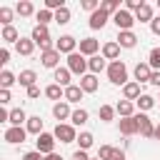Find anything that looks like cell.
<instances>
[{
	"label": "cell",
	"instance_id": "1",
	"mask_svg": "<svg viewBox=\"0 0 160 160\" xmlns=\"http://www.w3.org/2000/svg\"><path fill=\"white\" fill-rule=\"evenodd\" d=\"M108 80H110L112 85H128V82H130V80H128V65H125L122 60L108 62Z\"/></svg>",
	"mask_w": 160,
	"mask_h": 160
},
{
	"label": "cell",
	"instance_id": "2",
	"mask_svg": "<svg viewBox=\"0 0 160 160\" xmlns=\"http://www.w3.org/2000/svg\"><path fill=\"white\" fill-rule=\"evenodd\" d=\"M72 75H88V60H85V55H80V52H72V55H68V65H65Z\"/></svg>",
	"mask_w": 160,
	"mask_h": 160
},
{
	"label": "cell",
	"instance_id": "3",
	"mask_svg": "<svg viewBox=\"0 0 160 160\" xmlns=\"http://www.w3.org/2000/svg\"><path fill=\"white\" fill-rule=\"evenodd\" d=\"M52 135H55V140H60V142H75V140H78L75 125H70V122H58L55 130H52Z\"/></svg>",
	"mask_w": 160,
	"mask_h": 160
},
{
	"label": "cell",
	"instance_id": "4",
	"mask_svg": "<svg viewBox=\"0 0 160 160\" xmlns=\"http://www.w3.org/2000/svg\"><path fill=\"white\" fill-rule=\"evenodd\" d=\"M112 22L118 25V32H125V30H132V25H135L138 20H135V15H132L130 10H125V8H122L120 12H115V15H112Z\"/></svg>",
	"mask_w": 160,
	"mask_h": 160
},
{
	"label": "cell",
	"instance_id": "5",
	"mask_svg": "<svg viewBox=\"0 0 160 160\" xmlns=\"http://www.w3.org/2000/svg\"><path fill=\"white\" fill-rule=\"evenodd\" d=\"M78 40L72 38V35H60L58 40H55V50L60 52V55H72V52H78Z\"/></svg>",
	"mask_w": 160,
	"mask_h": 160
},
{
	"label": "cell",
	"instance_id": "6",
	"mask_svg": "<svg viewBox=\"0 0 160 160\" xmlns=\"http://www.w3.org/2000/svg\"><path fill=\"white\" fill-rule=\"evenodd\" d=\"M55 135L52 132H42V135H38V140H35V150L38 152H42V155H50V152H55Z\"/></svg>",
	"mask_w": 160,
	"mask_h": 160
},
{
	"label": "cell",
	"instance_id": "7",
	"mask_svg": "<svg viewBox=\"0 0 160 160\" xmlns=\"http://www.w3.org/2000/svg\"><path fill=\"white\" fill-rule=\"evenodd\" d=\"M135 120H138V128H140L142 138H155V125L145 112H135Z\"/></svg>",
	"mask_w": 160,
	"mask_h": 160
},
{
	"label": "cell",
	"instance_id": "8",
	"mask_svg": "<svg viewBox=\"0 0 160 160\" xmlns=\"http://www.w3.org/2000/svg\"><path fill=\"white\" fill-rule=\"evenodd\" d=\"M98 50H102L100 48V42L95 40V38H82L80 40V55H85V58H92V55H98Z\"/></svg>",
	"mask_w": 160,
	"mask_h": 160
},
{
	"label": "cell",
	"instance_id": "9",
	"mask_svg": "<svg viewBox=\"0 0 160 160\" xmlns=\"http://www.w3.org/2000/svg\"><path fill=\"white\" fill-rule=\"evenodd\" d=\"M70 115H72V110H70V102L60 100V102H55V105H52V118H55L58 122H65V120H70Z\"/></svg>",
	"mask_w": 160,
	"mask_h": 160
},
{
	"label": "cell",
	"instance_id": "10",
	"mask_svg": "<svg viewBox=\"0 0 160 160\" xmlns=\"http://www.w3.org/2000/svg\"><path fill=\"white\" fill-rule=\"evenodd\" d=\"M25 138H28V130L25 128H8L5 130V142H10V145H18V142H25Z\"/></svg>",
	"mask_w": 160,
	"mask_h": 160
},
{
	"label": "cell",
	"instance_id": "11",
	"mask_svg": "<svg viewBox=\"0 0 160 160\" xmlns=\"http://www.w3.org/2000/svg\"><path fill=\"white\" fill-rule=\"evenodd\" d=\"M108 20H112V18H110V15L105 12V10H95V12L90 15V20H88V25H90L92 30H102Z\"/></svg>",
	"mask_w": 160,
	"mask_h": 160
},
{
	"label": "cell",
	"instance_id": "12",
	"mask_svg": "<svg viewBox=\"0 0 160 160\" xmlns=\"http://www.w3.org/2000/svg\"><path fill=\"white\" fill-rule=\"evenodd\" d=\"M100 55L105 58V60H118L120 58V45H118V40H108L105 45H102V50H100Z\"/></svg>",
	"mask_w": 160,
	"mask_h": 160
},
{
	"label": "cell",
	"instance_id": "13",
	"mask_svg": "<svg viewBox=\"0 0 160 160\" xmlns=\"http://www.w3.org/2000/svg\"><path fill=\"white\" fill-rule=\"evenodd\" d=\"M40 60H42V68H50V70H58L60 68V52L58 50L40 52Z\"/></svg>",
	"mask_w": 160,
	"mask_h": 160
},
{
	"label": "cell",
	"instance_id": "14",
	"mask_svg": "<svg viewBox=\"0 0 160 160\" xmlns=\"http://www.w3.org/2000/svg\"><path fill=\"white\" fill-rule=\"evenodd\" d=\"M30 38H32V42H35L38 48H40L42 42L52 40V38H50V30H48L45 25H35V28H32V32H30Z\"/></svg>",
	"mask_w": 160,
	"mask_h": 160
},
{
	"label": "cell",
	"instance_id": "15",
	"mask_svg": "<svg viewBox=\"0 0 160 160\" xmlns=\"http://www.w3.org/2000/svg\"><path fill=\"white\" fill-rule=\"evenodd\" d=\"M140 95H142V92H140V82L130 80L128 85H122V100H130V102H135Z\"/></svg>",
	"mask_w": 160,
	"mask_h": 160
},
{
	"label": "cell",
	"instance_id": "16",
	"mask_svg": "<svg viewBox=\"0 0 160 160\" xmlns=\"http://www.w3.org/2000/svg\"><path fill=\"white\" fill-rule=\"evenodd\" d=\"M135 82H150V75H152V68L148 62H138L135 65Z\"/></svg>",
	"mask_w": 160,
	"mask_h": 160
},
{
	"label": "cell",
	"instance_id": "17",
	"mask_svg": "<svg viewBox=\"0 0 160 160\" xmlns=\"http://www.w3.org/2000/svg\"><path fill=\"white\" fill-rule=\"evenodd\" d=\"M80 88H82V92H98V88H100L98 75H92V72L82 75V78H80Z\"/></svg>",
	"mask_w": 160,
	"mask_h": 160
},
{
	"label": "cell",
	"instance_id": "18",
	"mask_svg": "<svg viewBox=\"0 0 160 160\" xmlns=\"http://www.w3.org/2000/svg\"><path fill=\"white\" fill-rule=\"evenodd\" d=\"M88 70H90L92 75H98V72L108 70V62H105V58H102V55H92V58H88Z\"/></svg>",
	"mask_w": 160,
	"mask_h": 160
},
{
	"label": "cell",
	"instance_id": "19",
	"mask_svg": "<svg viewBox=\"0 0 160 160\" xmlns=\"http://www.w3.org/2000/svg\"><path fill=\"white\" fill-rule=\"evenodd\" d=\"M118 45H120V48H135V45H138V35H135L132 30L118 32Z\"/></svg>",
	"mask_w": 160,
	"mask_h": 160
},
{
	"label": "cell",
	"instance_id": "20",
	"mask_svg": "<svg viewBox=\"0 0 160 160\" xmlns=\"http://www.w3.org/2000/svg\"><path fill=\"white\" fill-rule=\"evenodd\" d=\"M70 78H72V72H70L68 68H58V70L52 72V80H55L60 88H70Z\"/></svg>",
	"mask_w": 160,
	"mask_h": 160
},
{
	"label": "cell",
	"instance_id": "21",
	"mask_svg": "<svg viewBox=\"0 0 160 160\" xmlns=\"http://www.w3.org/2000/svg\"><path fill=\"white\" fill-rule=\"evenodd\" d=\"M25 130H28V135H42V118H40V115H32V118H28V122H25Z\"/></svg>",
	"mask_w": 160,
	"mask_h": 160
},
{
	"label": "cell",
	"instance_id": "22",
	"mask_svg": "<svg viewBox=\"0 0 160 160\" xmlns=\"http://www.w3.org/2000/svg\"><path fill=\"white\" fill-rule=\"evenodd\" d=\"M120 132H122V135H135V132H140L135 115H132V118H122V120H120Z\"/></svg>",
	"mask_w": 160,
	"mask_h": 160
},
{
	"label": "cell",
	"instance_id": "23",
	"mask_svg": "<svg viewBox=\"0 0 160 160\" xmlns=\"http://www.w3.org/2000/svg\"><path fill=\"white\" fill-rule=\"evenodd\" d=\"M15 50L20 52V55H32V50H35V42H32V38H20L18 42H15Z\"/></svg>",
	"mask_w": 160,
	"mask_h": 160
},
{
	"label": "cell",
	"instance_id": "24",
	"mask_svg": "<svg viewBox=\"0 0 160 160\" xmlns=\"http://www.w3.org/2000/svg\"><path fill=\"white\" fill-rule=\"evenodd\" d=\"M35 80H38V72L35 70H20V75H18V82L28 90V88H32L35 85Z\"/></svg>",
	"mask_w": 160,
	"mask_h": 160
},
{
	"label": "cell",
	"instance_id": "25",
	"mask_svg": "<svg viewBox=\"0 0 160 160\" xmlns=\"http://www.w3.org/2000/svg\"><path fill=\"white\" fill-rule=\"evenodd\" d=\"M42 92H45V98H50V100H58V102H60V100H65V88H60L58 82L48 85Z\"/></svg>",
	"mask_w": 160,
	"mask_h": 160
},
{
	"label": "cell",
	"instance_id": "26",
	"mask_svg": "<svg viewBox=\"0 0 160 160\" xmlns=\"http://www.w3.org/2000/svg\"><path fill=\"white\" fill-rule=\"evenodd\" d=\"M135 20H138V22H152V20H155V10H152V8L145 2V5H142L138 12H135Z\"/></svg>",
	"mask_w": 160,
	"mask_h": 160
},
{
	"label": "cell",
	"instance_id": "27",
	"mask_svg": "<svg viewBox=\"0 0 160 160\" xmlns=\"http://www.w3.org/2000/svg\"><path fill=\"white\" fill-rule=\"evenodd\" d=\"M82 88L80 85H70V88H65V102H80L82 100Z\"/></svg>",
	"mask_w": 160,
	"mask_h": 160
},
{
	"label": "cell",
	"instance_id": "28",
	"mask_svg": "<svg viewBox=\"0 0 160 160\" xmlns=\"http://www.w3.org/2000/svg\"><path fill=\"white\" fill-rule=\"evenodd\" d=\"M115 110H118L120 118H132V115H135V102H130V100H120V102L115 105Z\"/></svg>",
	"mask_w": 160,
	"mask_h": 160
},
{
	"label": "cell",
	"instance_id": "29",
	"mask_svg": "<svg viewBox=\"0 0 160 160\" xmlns=\"http://www.w3.org/2000/svg\"><path fill=\"white\" fill-rule=\"evenodd\" d=\"M12 128H22V122H28V115H25V110L22 108H15V110H10V120H8Z\"/></svg>",
	"mask_w": 160,
	"mask_h": 160
},
{
	"label": "cell",
	"instance_id": "30",
	"mask_svg": "<svg viewBox=\"0 0 160 160\" xmlns=\"http://www.w3.org/2000/svg\"><path fill=\"white\" fill-rule=\"evenodd\" d=\"M15 12H18L20 18H30V15H35V5H32L30 0H20V2L15 5Z\"/></svg>",
	"mask_w": 160,
	"mask_h": 160
},
{
	"label": "cell",
	"instance_id": "31",
	"mask_svg": "<svg viewBox=\"0 0 160 160\" xmlns=\"http://www.w3.org/2000/svg\"><path fill=\"white\" fill-rule=\"evenodd\" d=\"M135 105L140 108V112H148V110H152V108H155V98H152V95H148V92H142V95L135 100Z\"/></svg>",
	"mask_w": 160,
	"mask_h": 160
},
{
	"label": "cell",
	"instance_id": "32",
	"mask_svg": "<svg viewBox=\"0 0 160 160\" xmlns=\"http://www.w3.org/2000/svg\"><path fill=\"white\" fill-rule=\"evenodd\" d=\"M88 110L85 108H78V110H72V115H70V125H75V128H80V125H85L88 122Z\"/></svg>",
	"mask_w": 160,
	"mask_h": 160
},
{
	"label": "cell",
	"instance_id": "33",
	"mask_svg": "<svg viewBox=\"0 0 160 160\" xmlns=\"http://www.w3.org/2000/svg\"><path fill=\"white\" fill-rule=\"evenodd\" d=\"M0 38H2L5 42H18V40H20V32H18V28H15V25H8V28H2Z\"/></svg>",
	"mask_w": 160,
	"mask_h": 160
},
{
	"label": "cell",
	"instance_id": "34",
	"mask_svg": "<svg viewBox=\"0 0 160 160\" xmlns=\"http://www.w3.org/2000/svg\"><path fill=\"white\" fill-rule=\"evenodd\" d=\"M100 10H105V12L112 18V15L120 12L122 8H120V0H102V2H100Z\"/></svg>",
	"mask_w": 160,
	"mask_h": 160
},
{
	"label": "cell",
	"instance_id": "35",
	"mask_svg": "<svg viewBox=\"0 0 160 160\" xmlns=\"http://www.w3.org/2000/svg\"><path fill=\"white\" fill-rule=\"evenodd\" d=\"M35 20H38V25H45V28H48V22H50V20H55V12H52V10H48V8H42V10H38V12H35Z\"/></svg>",
	"mask_w": 160,
	"mask_h": 160
},
{
	"label": "cell",
	"instance_id": "36",
	"mask_svg": "<svg viewBox=\"0 0 160 160\" xmlns=\"http://www.w3.org/2000/svg\"><path fill=\"white\" fill-rule=\"evenodd\" d=\"M15 82H18V78H15L10 70H2V72H0V88H2V90H10Z\"/></svg>",
	"mask_w": 160,
	"mask_h": 160
},
{
	"label": "cell",
	"instance_id": "37",
	"mask_svg": "<svg viewBox=\"0 0 160 160\" xmlns=\"http://www.w3.org/2000/svg\"><path fill=\"white\" fill-rule=\"evenodd\" d=\"M75 142L80 145V150H90V148H92V142H95V138H92V132H80Z\"/></svg>",
	"mask_w": 160,
	"mask_h": 160
},
{
	"label": "cell",
	"instance_id": "38",
	"mask_svg": "<svg viewBox=\"0 0 160 160\" xmlns=\"http://www.w3.org/2000/svg\"><path fill=\"white\" fill-rule=\"evenodd\" d=\"M115 112H118V110H115L112 105H100V110H98V115H100L102 122H110V120L115 118Z\"/></svg>",
	"mask_w": 160,
	"mask_h": 160
},
{
	"label": "cell",
	"instance_id": "39",
	"mask_svg": "<svg viewBox=\"0 0 160 160\" xmlns=\"http://www.w3.org/2000/svg\"><path fill=\"white\" fill-rule=\"evenodd\" d=\"M148 65H150L152 70H160V48H152V50L148 52Z\"/></svg>",
	"mask_w": 160,
	"mask_h": 160
},
{
	"label": "cell",
	"instance_id": "40",
	"mask_svg": "<svg viewBox=\"0 0 160 160\" xmlns=\"http://www.w3.org/2000/svg\"><path fill=\"white\" fill-rule=\"evenodd\" d=\"M12 15H15L12 8H0V22H2V28L12 25Z\"/></svg>",
	"mask_w": 160,
	"mask_h": 160
},
{
	"label": "cell",
	"instance_id": "41",
	"mask_svg": "<svg viewBox=\"0 0 160 160\" xmlns=\"http://www.w3.org/2000/svg\"><path fill=\"white\" fill-rule=\"evenodd\" d=\"M55 22H58V25H68V22H70V10H68V5L60 8V10H55Z\"/></svg>",
	"mask_w": 160,
	"mask_h": 160
},
{
	"label": "cell",
	"instance_id": "42",
	"mask_svg": "<svg viewBox=\"0 0 160 160\" xmlns=\"http://www.w3.org/2000/svg\"><path fill=\"white\" fill-rule=\"evenodd\" d=\"M112 155H115V148L112 145H100V150H98V158L100 160H112Z\"/></svg>",
	"mask_w": 160,
	"mask_h": 160
},
{
	"label": "cell",
	"instance_id": "43",
	"mask_svg": "<svg viewBox=\"0 0 160 160\" xmlns=\"http://www.w3.org/2000/svg\"><path fill=\"white\" fill-rule=\"evenodd\" d=\"M142 5H145L142 0H125V10H130V12H138Z\"/></svg>",
	"mask_w": 160,
	"mask_h": 160
},
{
	"label": "cell",
	"instance_id": "44",
	"mask_svg": "<svg viewBox=\"0 0 160 160\" xmlns=\"http://www.w3.org/2000/svg\"><path fill=\"white\" fill-rule=\"evenodd\" d=\"M82 10H88V12L92 15L95 10H100V2H98V0H82Z\"/></svg>",
	"mask_w": 160,
	"mask_h": 160
},
{
	"label": "cell",
	"instance_id": "45",
	"mask_svg": "<svg viewBox=\"0 0 160 160\" xmlns=\"http://www.w3.org/2000/svg\"><path fill=\"white\" fill-rule=\"evenodd\" d=\"M45 8L55 12V10H60V8H65V0H45Z\"/></svg>",
	"mask_w": 160,
	"mask_h": 160
},
{
	"label": "cell",
	"instance_id": "46",
	"mask_svg": "<svg viewBox=\"0 0 160 160\" xmlns=\"http://www.w3.org/2000/svg\"><path fill=\"white\" fill-rule=\"evenodd\" d=\"M22 160H45V155L38 152V150H28V152L22 155Z\"/></svg>",
	"mask_w": 160,
	"mask_h": 160
},
{
	"label": "cell",
	"instance_id": "47",
	"mask_svg": "<svg viewBox=\"0 0 160 160\" xmlns=\"http://www.w3.org/2000/svg\"><path fill=\"white\" fill-rule=\"evenodd\" d=\"M150 30H152V35L160 38V15H155V20L150 22Z\"/></svg>",
	"mask_w": 160,
	"mask_h": 160
},
{
	"label": "cell",
	"instance_id": "48",
	"mask_svg": "<svg viewBox=\"0 0 160 160\" xmlns=\"http://www.w3.org/2000/svg\"><path fill=\"white\" fill-rule=\"evenodd\" d=\"M8 62H10V50L2 48V50H0V65H8Z\"/></svg>",
	"mask_w": 160,
	"mask_h": 160
},
{
	"label": "cell",
	"instance_id": "49",
	"mask_svg": "<svg viewBox=\"0 0 160 160\" xmlns=\"http://www.w3.org/2000/svg\"><path fill=\"white\" fill-rule=\"evenodd\" d=\"M28 98H30V100H35V98H40V88H38V85H32V88H28Z\"/></svg>",
	"mask_w": 160,
	"mask_h": 160
},
{
	"label": "cell",
	"instance_id": "50",
	"mask_svg": "<svg viewBox=\"0 0 160 160\" xmlns=\"http://www.w3.org/2000/svg\"><path fill=\"white\" fill-rule=\"evenodd\" d=\"M10 98H12V95H10V90H0V105H8V102H10Z\"/></svg>",
	"mask_w": 160,
	"mask_h": 160
},
{
	"label": "cell",
	"instance_id": "51",
	"mask_svg": "<svg viewBox=\"0 0 160 160\" xmlns=\"http://www.w3.org/2000/svg\"><path fill=\"white\" fill-rule=\"evenodd\" d=\"M150 85L160 88V70H152V75H150Z\"/></svg>",
	"mask_w": 160,
	"mask_h": 160
},
{
	"label": "cell",
	"instance_id": "52",
	"mask_svg": "<svg viewBox=\"0 0 160 160\" xmlns=\"http://www.w3.org/2000/svg\"><path fill=\"white\" fill-rule=\"evenodd\" d=\"M72 160H90L88 158V150H75L72 152Z\"/></svg>",
	"mask_w": 160,
	"mask_h": 160
},
{
	"label": "cell",
	"instance_id": "53",
	"mask_svg": "<svg viewBox=\"0 0 160 160\" xmlns=\"http://www.w3.org/2000/svg\"><path fill=\"white\" fill-rule=\"evenodd\" d=\"M45 160H62V155H58V152H50V155H45Z\"/></svg>",
	"mask_w": 160,
	"mask_h": 160
},
{
	"label": "cell",
	"instance_id": "54",
	"mask_svg": "<svg viewBox=\"0 0 160 160\" xmlns=\"http://www.w3.org/2000/svg\"><path fill=\"white\" fill-rule=\"evenodd\" d=\"M155 140H160V122L155 125Z\"/></svg>",
	"mask_w": 160,
	"mask_h": 160
},
{
	"label": "cell",
	"instance_id": "55",
	"mask_svg": "<svg viewBox=\"0 0 160 160\" xmlns=\"http://www.w3.org/2000/svg\"><path fill=\"white\" fill-rule=\"evenodd\" d=\"M90 160H100V158H90Z\"/></svg>",
	"mask_w": 160,
	"mask_h": 160
},
{
	"label": "cell",
	"instance_id": "56",
	"mask_svg": "<svg viewBox=\"0 0 160 160\" xmlns=\"http://www.w3.org/2000/svg\"><path fill=\"white\" fill-rule=\"evenodd\" d=\"M158 10H160V2H158Z\"/></svg>",
	"mask_w": 160,
	"mask_h": 160
}]
</instances>
